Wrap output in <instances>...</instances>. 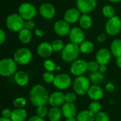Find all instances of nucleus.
Instances as JSON below:
<instances>
[{
    "instance_id": "obj_1",
    "label": "nucleus",
    "mask_w": 121,
    "mask_h": 121,
    "mask_svg": "<svg viewBox=\"0 0 121 121\" xmlns=\"http://www.w3.org/2000/svg\"><path fill=\"white\" fill-rule=\"evenodd\" d=\"M49 96L48 91L40 84H36L33 86L29 94L30 103L36 107L45 105L48 102Z\"/></svg>"
},
{
    "instance_id": "obj_2",
    "label": "nucleus",
    "mask_w": 121,
    "mask_h": 121,
    "mask_svg": "<svg viewBox=\"0 0 121 121\" xmlns=\"http://www.w3.org/2000/svg\"><path fill=\"white\" fill-rule=\"evenodd\" d=\"M79 52V45L72 43H67L62 50L61 57L62 60L66 62H73L77 59Z\"/></svg>"
},
{
    "instance_id": "obj_3",
    "label": "nucleus",
    "mask_w": 121,
    "mask_h": 121,
    "mask_svg": "<svg viewBox=\"0 0 121 121\" xmlns=\"http://www.w3.org/2000/svg\"><path fill=\"white\" fill-rule=\"evenodd\" d=\"M90 80L89 78L85 76H79L77 77L73 83V89L76 94L83 96L87 94L90 88Z\"/></svg>"
},
{
    "instance_id": "obj_4",
    "label": "nucleus",
    "mask_w": 121,
    "mask_h": 121,
    "mask_svg": "<svg viewBox=\"0 0 121 121\" xmlns=\"http://www.w3.org/2000/svg\"><path fill=\"white\" fill-rule=\"evenodd\" d=\"M24 19L18 13H12L8 16L6 20V27L13 32H19L24 27Z\"/></svg>"
},
{
    "instance_id": "obj_5",
    "label": "nucleus",
    "mask_w": 121,
    "mask_h": 121,
    "mask_svg": "<svg viewBox=\"0 0 121 121\" xmlns=\"http://www.w3.org/2000/svg\"><path fill=\"white\" fill-rule=\"evenodd\" d=\"M13 59L4 58L0 61V74L2 77H9L16 72L17 65Z\"/></svg>"
},
{
    "instance_id": "obj_6",
    "label": "nucleus",
    "mask_w": 121,
    "mask_h": 121,
    "mask_svg": "<svg viewBox=\"0 0 121 121\" xmlns=\"http://www.w3.org/2000/svg\"><path fill=\"white\" fill-rule=\"evenodd\" d=\"M33 57L31 51L26 48H21L17 50L13 55V60L16 62L21 65L28 64Z\"/></svg>"
},
{
    "instance_id": "obj_7",
    "label": "nucleus",
    "mask_w": 121,
    "mask_h": 121,
    "mask_svg": "<svg viewBox=\"0 0 121 121\" xmlns=\"http://www.w3.org/2000/svg\"><path fill=\"white\" fill-rule=\"evenodd\" d=\"M18 14L26 21L32 20L38 13V11L35 6L28 2L21 4L18 7Z\"/></svg>"
},
{
    "instance_id": "obj_8",
    "label": "nucleus",
    "mask_w": 121,
    "mask_h": 121,
    "mask_svg": "<svg viewBox=\"0 0 121 121\" xmlns=\"http://www.w3.org/2000/svg\"><path fill=\"white\" fill-rule=\"evenodd\" d=\"M106 32L109 35H116L121 30V20L119 17L115 16L108 18L105 26Z\"/></svg>"
},
{
    "instance_id": "obj_9",
    "label": "nucleus",
    "mask_w": 121,
    "mask_h": 121,
    "mask_svg": "<svg viewBox=\"0 0 121 121\" xmlns=\"http://www.w3.org/2000/svg\"><path fill=\"white\" fill-rule=\"evenodd\" d=\"M53 85L60 90L67 89L72 84V79L67 74H59L55 76Z\"/></svg>"
},
{
    "instance_id": "obj_10",
    "label": "nucleus",
    "mask_w": 121,
    "mask_h": 121,
    "mask_svg": "<svg viewBox=\"0 0 121 121\" xmlns=\"http://www.w3.org/2000/svg\"><path fill=\"white\" fill-rule=\"evenodd\" d=\"M87 70V62L84 60H76L70 67L71 73L77 77L83 75Z\"/></svg>"
},
{
    "instance_id": "obj_11",
    "label": "nucleus",
    "mask_w": 121,
    "mask_h": 121,
    "mask_svg": "<svg viewBox=\"0 0 121 121\" xmlns=\"http://www.w3.org/2000/svg\"><path fill=\"white\" fill-rule=\"evenodd\" d=\"M77 9L82 13L92 11L97 5L96 0H77Z\"/></svg>"
},
{
    "instance_id": "obj_12",
    "label": "nucleus",
    "mask_w": 121,
    "mask_h": 121,
    "mask_svg": "<svg viewBox=\"0 0 121 121\" xmlns=\"http://www.w3.org/2000/svg\"><path fill=\"white\" fill-rule=\"evenodd\" d=\"M69 38L71 43L79 45L85 40V34L82 28H79V27H74L71 28Z\"/></svg>"
},
{
    "instance_id": "obj_13",
    "label": "nucleus",
    "mask_w": 121,
    "mask_h": 121,
    "mask_svg": "<svg viewBox=\"0 0 121 121\" xmlns=\"http://www.w3.org/2000/svg\"><path fill=\"white\" fill-rule=\"evenodd\" d=\"M54 30L60 36H66L69 34L71 28L69 23L66 21L59 20L54 24Z\"/></svg>"
},
{
    "instance_id": "obj_14",
    "label": "nucleus",
    "mask_w": 121,
    "mask_h": 121,
    "mask_svg": "<svg viewBox=\"0 0 121 121\" xmlns=\"http://www.w3.org/2000/svg\"><path fill=\"white\" fill-rule=\"evenodd\" d=\"M65 102V94L61 91H55L49 96L48 104L52 107H60L63 105Z\"/></svg>"
},
{
    "instance_id": "obj_15",
    "label": "nucleus",
    "mask_w": 121,
    "mask_h": 121,
    "mask_svg": "<svg viewBox=\"0 0 121 121\" xmlns=\"http://www.w3.org/2000/svg\"><path fill=\"white\" fill-rule=\"evenodd\" d=\"M111 60V52L106 48L100 49L96 55V61L100 65H108Z\"/></svg>"
},
{
    "instance_id": "obj_16",
    "label": "nucleus",
    "mask_w": 121,
    "mask_h": 121,
    "mask_svg": "<svg viewBox=\"0 0 121 121\" xmlns=\"http://www.w3.org/2000/svg\"><path fill=\"white\" fill-rule=\"evenodd\" d=\"M40 14L45 19H51L55 15V9L54 6L50 3L43 4L39 9Z\"/></svg>"
},
{
    "instance_id": "obj_17",
    "label": "nucleus",
    "mask_w": 121,
    "mask_h": 121,
    "mask_svg": "<svg viewBox=\"0 0 121 121\" xmlns=\"http://www.w3.org/2000/svg\"><path fill=\"white\" fill-rule=\"evenodd\" d=\"M53 52L54 51L52 47V44L48 42H44L40 43L37 48L38 55L43 58L49 57L50 56L52 55Z\"/></svg>"
},
{
    "instance_id": "obj_18",
    "label": "nucleus",
    "mask_w": 121,
    "mask_h": 121,
    "mask_svg": "<svg viewBox=\"0 0 121 121\" xmlns=\"http://www.w3.org/2000/svg\"><path fill=\"white\" fill-rule=\"evenodd\" d=\"M80 13L81 12L78 10V9H69L65 11L64 14L65 21L69 23H74L79 20L81 17Z\"/></svg>"
},
{
    "instance_id": "obj_19",
    "label": "nucleus",
    "mask_w": 121,
    "mask_h": 121,
    "mask_svg": "<svg viewBox=\"0 0 121 121\" xmlns=\"http://www.w3.org/2000/svg\"><path fill=\"white\" fill-rule=\"evenodd\" d=\"M87 94L89 97L93 101H99L104 96V90L100 86L94 84L90 86Z\"/></svg>"
},
{
    "instance_id": "obj_20",
    "label": "nucleus",
    "mask_w": 121,
    "mask_h": 121,
    "mask_svg": "<svg viewBox=\"0 0 121 121\" xmlns=\"http://www.w3.org/2000/svg\"><path fill=\"white\" fill-rule=\"evenodd\" d=\"M62 116L66 118L74 117L77 115V107L74 104L71 103H65L62 106Z\"/></svg>"
},
{
    "instance_id": "obj_21",
    "label": "nucleus",
    "mask_w": 121,
    "mask_h": 121,
    "mask_svg": "<svg viewBox=\"0 0 121 121\" xmlns=\"http://www.w3.org/2000/svg\"><path fill=\"white\" fill-rule=\"evenodd\" d=\"M14 80L16 83L21 86H25L28 84L29 82V77L23 71H18L15 73L14 75Z\"/></svg>"
},
{
    "instance_id": "obj_22",
    "label": "nucleus",
    "mask_w": 121,
    "mask_h": 121,
    "mask_svg": "<svg viewBox=\"0 0 121 121\" xmlns=\"http://www.w3.org/2000/svg\"><path fill=\"white\" fill-rule=\"evenodd\" d=\"M10 118L12 121H25L27 118V112L23 108H15L12 111Z\"/></svg>"
},
{
    "instance_id": "obj_23",
    "label": "nucleus",
    "mask_w": 121,
    "mask_h": 121,
    "mask_svg": "<svg viewBox=\"0 0 121 121\" xmlns=\"http://www.w3.org/2000/svg\"><path fill=\"white\" fill-rule=\"evenodd\" d=\"M79 23L81 28L85 30H88L92 26L93 21L91 17L89 16L87 13H83L79 20Z\"/></svg>"
},
{
    "instance_id": "obj_24",
    "label": "nucleus",
    "mask_w": 121,
    "mask_h": 121,
    "mask_svg": "<svg viewBox=\"0 0 121 121\" xmlns=\"http://www.w3.org/2000/svg\"><path fill=\"white\" fill-rule=\"evenodd\" d=\"M77 121H95V114L89 110L82 111L77 114Z\"/></svg>"
},
{
    "instance_id": "obj_25",
    "label": "nucleus",
    "mask_w": 121,
    "mask_h": 121,
    "mask_svg": "<svg viewBox=\"0 0 121 121\" xmlns=\"http://www.w3.org/2000/svg\"><path fill=\"white\" fill-rule=\"evenodd\" d=\"M62 116V110L58 107H52L48 111V119L50 121H60Z\"/></svg>"
},
{
    "instance_id": "obj_26",
    "label": "nucleus",
    "mask_w": 121,
    "mask_h": 121,
    "mask_svg": "<svg viewBox=\"0 0 121 121\" xmlns=\"http://www.w3.org/2000/svg\"><path fill=\"white\" fill-rule=\"evenodd\" d=\"M18 39L23 44H28L31 41L32 39V34L30 30L23 28L18 32Z\"/></svg>"
},
{
    "instance_id": "obj_27",
    "label": "nucleus",
    "mask_w": 121,
    "mask_h": 121,
    "mask_svg": "<svg viewBox=\"0 0 121 121\" xmlns=\"http://www.w3.org/2000/svg\"><path fill=\"white\" fill-rule=\"evenodd\" d=\"M111 52L116 58L121 57V39H116L111 43Z\"/></svg>"
},
{
    "instance_id": "obj_28",
    "label": "nucleus",
    "mask_w": 121,
    "mask_h": 121,
    "mask_svg": "<svg viewBox=\"0 0 121 121\" xmlns=\"http://www.w3.org/2000/svg\"><path fill=\"white\" fill-rule=\"evenodd\" d=\"M80 52L84 54H89L94 50V45L89 40H84L79 45Z\"/></svg>"
},
{
    "instance_id": "obj_29",
    "label": "nucleus",
    "mask_w": 121,
    "mask_h": 121,
    "mask_svg": "<svg viewBox=\"0 0 121 121\" xmlns=\"http://www.w3.org/2000/svg\"><path fill=\"white\" fill-rule=\"evenodd\" d=\"M89 78L91 83H93L94 84L98 85L104 80V75L102 72H101L99 70L94 72H91Z\"/></svg>"
},
{
    "instance_id": "obj_30",
    "label": "nucleus",
    "mask_w": 121,
    "mask_h": 121,
    "mask_svg": "<svg viewBox=\"0 0 121 121\" xmlns=\"http://www.w3.org/2000/svg\"><path fill=\"white\" fill-rule=\"evenodd\" d=\"M102 13H103L104 16L105 17H106L108 19L116 16L115 15V13H116L115 9L111 5H105L103 7Z\"/></svg>"
},
{
    "instance_id": "obj_31",
    "label": "nucleus",
    "mask_w": 121,
    "mask_h": 121,
    "mask_svg": "<svg viewBox=\"0 0 121 121\" xmlns=\"http://www.w3.org/2000/svg\"><path fill=\"white\" fill-rule=\"evenodd\" d=\"M101 105L99 102V101H93L92 102L90 103L89 106V110L95 115L99 113L101 111Z\"/></svg>"
},
{
    "instance_id": "obj_32",
    "label": "nucleus",
    "mask_w": 121,
    "mask_h": 121,
    "mask_svg": "<svg viewBox=\"0 0 121 121\" xmlns=\"http://www.w3.org/2000/svg\"><path fill=\"white\" fill-rule=\"evenodd\" d=\"M27 104V101L24 97H18L14 99L13 105L16 108H23Z\"/></svg>"
},
{
    "instance_id": "obj_33",
    "label": "nucleus",
    "mask_w": 121,
    "mask_h": 121,
    "mask_svg": "<svg viewBox=\"0 0 121 121\" xmlns=\"http://www.w3.org/2000/svg\"><path fill=\"white\" fill-rule=\"evenodd\" d=\"M52 47L54 52H60L64 49L65 45L61 40H55L52 41Z\"/></svg>"
},
{
    "instance_id": "obj_34",
    "label": "nucleus",
    "mask_w": 121,
    "mask_h": 121,
    "mask_svg": "<svg viewBox=\"0 0 121 121\" xmlns=\"http://www.w3.org/2000/svg\"><path fill=\"white\" fill-rule=\"evenodd\" d=\"M43 67L48 72H51L55 71L57 67L55 63L51 60H46L43 63Z\"/></svg>"
},
{
    "instance_id": "obj_35",
    "label": "nucleus",
    "mask_w": 121,
    "mask_h": 121,
    "mask_svg": "<svg viewBox=\"0 0 121 121\" xmlns=\"http://www.w3.org/2000/svg\"><path fill=\"white\" fill-rule=\"evenodd\" d=\"M48 111L49 110L48 109V108L45 106V105L43 106H40L37 107L36 108V113L37 116L41 117V118H45V116H48Z\"/></svg>"
},
{
    "instance_id": "obj_36",
    "label": "nucleus",
    "mask_w": 121,
    "mask_h": 121,
    "mask_svg": "<svg viewBox=\"0 0 121 121\" xmlns=\"http://www.w3.org/2000/svg\"><path fill=\"white\" fill-rule=\"evenodd\" d=\"M55 76L51 72H46L43 74V79L47 84L53 83V82L55 80Z\"/></svg>"
},
{
    "instance_id": "obj_37",
    "label": "nucleus",
    "mask_w": 121,
    "mask_h": 121,
    "mask_svg": "<svg viewBox=\"0 0 121 121\" xmlns=\"http://www.w3.org/2000/svg\"><path fill=\"white\" fill-rule=\"evenodd\" d=\"M100 65L96 61H90L87 62V68L88 70L91 72H94L96 71H99Z\"/></svg>"
},
{
    "instance_id": "obj_38",
    "label": "nucleus",
    "mask_w": 121,
    "mask_h": 121,
    "mask_svg": "<svg viewBox=\"0 0 121 121\" xmlns=\"http://www.w3.org/2000/svg\"><path fill=\"white\" fill-rule=\"evenodd\" d=\"M95 121H110V118L106 113L100 111L95 115Z\"/></svg>"
},
{
    "instance_id": "obj_39",
    "label": "nucleus",
    "mask_w": 121,
    "mask_h": 121,
    "mask_svg": "<svg viewBox=\"0 0 121 121\" xmlns=\"http://www.w3.org/2000/svg\"><path fill=\"white\" fill-rule=\"evenodd\" d=\"M65 103L74 104L77 99V96L74 93L68 92L66 94H65Z\"/></svg>"
},
{
    "instance_id": "obj_40",
    "label": "nucleus",
    "mask_w": 121,
    "mask_h": 121,
    "mask_svg": "<svg viewBox=\"0 0 121 121\" xmlns=\"http://www.w3.org/2000/svg\"><path fill=\"white\" fill-rule=\"evenodd\" d=\"M35 23L32 20H27L24 22V27L23 28L26 29L31 30L35 28Z\"/></svg>"
},
{
    "instance_id": "obj_41",
    "label": "nucleus",
    "mask_w": 121,
    "mask_h": 121,
    "mask_svg": "<svg viewBox=\"0 0 121 121\" xmlns=\"http://www.w3.org/2000/svg\"><path fill=\"white\" fill-rule=\"evenodd\" d=\"M11 113H12V111L10 109H9V108H4L2 111V112H1L2 117L7 118H11Z\"/></svg>"
},
{
    "instance_id": "obj_42",
    "label": "nucleus",
    "mask_w": 121,
    "mask_h": 121,
    "mask_svg": "<svg viewBox=\"0 0 121 121\" xmlns=\"http://www.w3.org/2000/svg\"><path fill=\"white\" fill-rule=\"evenodd\" d=\"M6 39V34L3 29L0 30V44L2 45Z\"/></svg>"
},
{
    "instance_id": "obj_43",
    "label": "nucleus",
    "mask_w": 121,
    "mask_h": 121,
    "mask_svg": "<svg viewBox=\"0 0 121 121\" xmlns=\"http://www.w3.org/2000/svg\"><path fill=\"white\" fill-rule=\"evenodd\" d=\"M28 121H45V120L43 118H41L38 116H34L29 118Z\"/></svg>"
},
{
    "instance_id": "obj_44",
    "label": "nucleus",
    "mask_w": 121,
    "mask_h": 121,
    "mask_svg": "<svg viewBox=\"0 0 121 121\" xmlns=\"http://www.w3.org/2000/svg\"><path fill=\"white\" fill-rule=\"evenodd\" d=\"M106 40V34L104 33H101L98 35L97 37V40L99 42V43H103L104 42L105 40Z\"/></svg>"
},
{
    "instance_id": "obj_45",
    "label": "nucleus",
    "mask_w": 121,
    "mask_h": 121,
    "mask_svg": "<svg viewBox=\"0 0 121 121\" xmlns=\"http://www.w3.org/2000/svg\"><path fill=\"white\" fill-rule=\"evenodd\" d=\"M106 90L108 91H110V92H111V91H113V90H114V89H115V86L112 84V83H108L107 84H106Z\"/></svg>"
},
{
    "instance_id": "obj_46",
    "label": "nucleus",
    "mask_w": 121,
    "mask_h": 121,
    "mask_svg": "<svg viewBox=\"0 0 121 121\" xmlns=\"http://www.w3.org/2000/svg\"><path fill=\"white\" fill-rule=\"evenodd\" d=\"M35 35H37L38 37H43V35H44V32L42 30H40V29H38V28H36L35 30Z\"/></svg>"
},
{
    "instance_id": "obj_47",
    "label": "nucleus",
    "mask_w": 121,
    "mask_h": 121,
    "mask_svg": "<svg viewBox=\"0 0 121 121\" xmlns=\"http://www.w3.org/2000/svg\"><path fill=\"white\" fill-rule=\"evenodd\" d=\"M101 72H102L103 74L105 73L107 70V67L106 65H100L99 67V69Z\"/></svg>"
},
{
    "instance_id": "obj_48",
    "label": "nucleus",
    "mask_w": 121,
    "mask_h": 121,
    "mask_svg": "<svg viewBox=\"0 0 121 121\" xmlns=\"http://www.w3.org/2000/svg\"><path fill=\"white\" fill-rule=\"evenodd\" d=\"M116 65L119 68L121 69V57H118L116 58Z\"/></svg>"
},
{
    "instance_id": "obj_49",
    "label": "nucleus",
    "mask_w": 121,
    "mask_h": 121,
    "mask_svg": "<svg viewBox=\"0 0 121 121\" xmlns=\"http://www.w3.org/2000/svg\"><path fill=\"white\" fill-rule=\"evenodd\" d=\"M0 121H12L11 120V118H4V117H1L0 118Z\"/></svg>"
},
{
    "instance_id": "obj_50",
    "label": "nucleus",
    "mask_w": 121,
    "mask_h": 121,
    "mask_svg": "<svg viewBox=\"0 0 121 121\" xmlns=\"http://www.w3.org/2000/svg\"><path fill=\"white\" fill-rule=\"evenodd\" d=\"M66 121H77V118H74V117H72V118H67Z\"/></svg>"
},
{
    "instance_id": "obj_51",
    "label": "nucleus",
    "mask_w": 121,
    "mask_h": 121,
    "mask_svg": "<svg viewBox=\"0 0 121 121\" xmlns=\"http://www.w3.org/2000/svg\"><path fill=\"white\" fill-rule=\"evenodd\" d=\"M109 1L111 2H113V3H118V2L121 1V0H109Z\"/></svg>"
},
{
    "instance_id": "obj_52",
    "label": "nucleus",
    "mask_w": 121,
    "mask_h": 121,
    "mask_svg": "<svg viewBox=\"0 0 121 121\" xmlns=\"http://www.w3.org/2000/svg\"><path fill=\"white\" fill-rule=\"evenodd\" d=\"M60 69H61V67H60V66H57V67H56V70H57V71H60Z\"/></svg>"
}]
</instances>
